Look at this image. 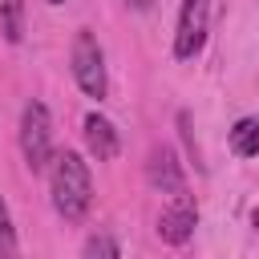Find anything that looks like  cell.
<instances>
[{
    "instance_id": "2",
    "label": "cell",
    "mask_w": 259,
    "mask_h": 259,
    "mask_svg": "<svg viewBox=\"0 0 259 259\" xmlns=\"http://www.w3.org/2000/svg\"><path fill=\"white\" fill-rule=\"evenodd\" d=\"M69 65H73V81L81 85L85 97H105L109 93V73H105V53L97 45V36L89 28H81L73 36V49H69Z\"/></svg>"
},
{
    "instance_id": "8",
    "label": "cell",
    "mask_w": 259,
    "mask_h": 259,
    "mask_svg": "<svg viewBox=\"0 0 259 259\" xmlns=\"http://www.w3.org/2000/svg\"><path fill=\"white\" fill-rule=\"evenodd\" d=\"M231 150L239 158H255L259 154V117H239L231 125Z\"/></svg>"
},
{
    "instance_id": "4",
    "label": "cell",
    "mask_w": 259,
    "mask_h": 259,
    "mask_svg": "<svg viewBox=\"0 0 259 259\" xmlns=\"http://www.w3.org/2000/svg\"><path fill=\"white\" fill-rule=\"evenodd\" d=\"M206 28H210V0H182L178 32H174V57L178 61L198 57L206 45Z\"/></svg>"
},
{
    "instance_id": "12",
    "label": "cell",
    "mask_w": 259,
    "mask_h": 259,
    "mask_svg": "<svg viewBox=\"0 0 259 259\" xmlns=\"http://www.w3.org/2000/svg\"><path fill=\"white\" fill-rule=\"evenodd\" d=\"M125 4H130V8H138V12H150L158 0H125Z\"/></svg>"
},
{
    "instance_id": "1",
    "label": "cell",
    "mask_w": 259,
    "mask_h": 259,
    "mask_svg": "<svg viewBox=\"0 0 259 259\" xmlns=\"http://www.w3.org/2000/svg\"><path fill=\"white\" fill-rule=\"evenodd\" d=\"M49 194H53V206H57V214L65 223L85 219V210L93 202V178H89V166L81 162V154H73V150L53 154V162H49Z\"/></svg>"
},
{
    "instance_id": "3",
    "label": "cell",
    "mask_w": 259,
    "mask_h": 259,
    "mask_svg": "<svg viewBox=\"0 0 259 259\" xmlns=\"http://www.w3.org/2000/svg\"><path fill=\"white\" fill-rule=\"evenodd\" d=\"M20 154L32 174L49 170V162H53V121L40 101H28L20 113Z\"/></svg>"
},
{
    "instance_id": "13",
    "label": "cell",
    "mask_w": 259,
    "mask_h": 259,
    "mask_svg": "<svg viewBox=\"0 0 259 259\" xmlns=\"http://www.w3.org/2000/svg\"><path fill=\"white\" fill-rule=\"evenodd\" d=\"M45 4H65V0H45Z\"/></svg>"
},
{
    "instance_id": "10",
    "label": "cell",
    "mask_w": 259,
    "mask_h": 259,
    "mask_svg": "<svg viewBox=\"0 0 259 259\" xmlns=\"http://www.w3.org/2000/svg\"><path fill=\"white\" fill-rule=\"evenodd\" d=\"M81 259H121V251H117L113 235H89V243H85V255H81Z\"/></svg>"
},
{
    "instance_id": "5",
    "label": "cell",
    "mask_w": 259,
    "mask_h": 259,
    "mask_svg": "<svg viewBox=\"0 0 259 259\" xmlns=\"http://www.w3.org/2000/svg\"><path fill=\"white\" fill-rule=\"evenodd\" d=\"M194 227H198V206L190 194H174V202L162 206V214H158V239L170 247H182L194 235Z\"/></svg>"
},
{
    "instance_id": "11",
    "label": "cell",
    "mask_w": 259,
    "mask_h": 259,
    "mask_svg": "<svg viewBox=\"0 0 259 259\" xmlns=\"http://www.w3.org/2000/svg\"><path fill=\"white\" fill-rule=\"evenodd\" d=\"M0 259H16V231H12V214L4 198H0Z\"/></svg>"
},
{
    "instance_id": "6",
    "label": "cell",
    "mask_w": 259,
    "mask_h": 259,
    "mask_svg": "<svg viewBox=\"0 0 259 259\" xmlns=\"http://www.w3.org/2000/svg\"><path fill=\"white\" fill-rule=\"evenodd\" d=\"M146 178H150V186L154 190H162V194H186V174H182V162H178V154L170 150V146H154L150 150V162H146Z\"/></svg>"
},
{
    "instance_id": "7",
    "label": "cell",
    "mask_w": 259,
    "mask_h": 259,
    "mask_svg": "<svg viewBox=\"0 0 259 259\" xmlns=\"http://www.w3.org/2000/svg\"><path fill=\"white\" fill-rule=\"evenodd\" d=\"M81 134H85V146H89V154H93L97 162H113V158H117L121 138H117V130H113L109 117H101V113H85Z\"/></svg>"
},
{
    "instance_id": "9",
    "label": "cell",
    "mask_w": 259,
    "mask_h": 259,
    "mask_svg": "<svg viewBox=\"0 0 259 259\" xmlns=\"http://www.w3.org/2000/svg\"><path fill=\"white\" fill-rule=\"evenodd\" d=\"M0 32H4V40L8 45H20V36H24V0H0Z\"/></svg>"
}]
</instances>
